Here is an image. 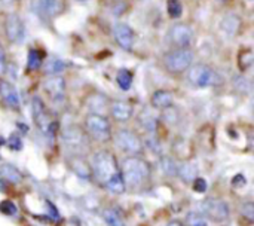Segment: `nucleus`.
<instances>
[{
  "instance_id": "nucleus-1",
  "label": "nucleus",
  "mask_w": 254,
  "mask_h": 226,
  "mask_svg": "<svg viewBox=\"0 0 254 226\" xmlns=\"http://www.w3.org/2000/svg\"><path fill=\"white\" fill-rule=\"evenodd\" d=\"M89 168H91V177H94V180L109 192L121 195L127 191L119 170V164L112 152L109 151L95 152L91 156Z\"/></svg>"
},
{
  "instance_id": "nucleus-37",
  "label": "nucleus",
  "mask_w": 254,
  "mask_h": 226,
  "mask_svg": "<svg viewBox=\"0 0 254 226\" xmlns=\"http://www.w3.org/2000/svg\"><path fill=\"white\" fill-rule=\"evenodd\" d=\"M46 204H48V207H49V212H51V215H54V218H55V219H58V218H60V215H58V212H57L55 206H52L51 203H46Z\"/></svg>"
},
{
  "instance_id": "nucleus-31",
  "label": "nucleus",
  "mask_w": 254,
  "mask_h": 226,
  "mask_svg": "<svg viewBox=\"0 0 254 226\" xmlns=\"http://www.w3.org/2000/svg\"><path fill=\"white\" fill-rule=\"evenodd\" d=\"M241 215L243 218H246L249 222H253L254 221V204L252 201H246L243 206H241Z\"/></svg>"
},
{
  "instance_id": "nucleus-32",
  "label": "nucleus",
  "mask_w": 254,
  "mask_h": 226,
  "mask_svg": "<svg viewBox=\"0 0 254 226\" xmlns=\"http://www.w3.org/2000/svg\"><path fill=\"white\" fill-rule=\"evenodd\" d=\"M0 210H1L4 215H9V216L16 215V206H15L12 201H9V200H4V201L0 203Z\"/></svg>"
},
{
  "instance_id": "nucleus-11",
  "label": "nucleus",
  "mask_w": 254,
  "mask_h": 226,
  "mask_svg": "<svg viewBox=\"0 0 254 226\" xmlns=\"http://www.w3.org/2000/svg\"><path fill=\"white\" fill-rule=\"evenodd\" d=\"M43 89L54 103H61L65 95V80L61 76H51L43 82Z\"/></svg>"
},
{
  "instance_id": "nucleus-19",
  "label": "nucleus",
  "mask_w": 254,
  "mask_h": 226,
  "mask_svg": "<svg viewBox=\"0 0 254 226\" xmlns=\"http://www.w3.org/2000/svg\"><path fill=\"white\" fill-rule=\"evenodd\" d=\"M0 177L10 185H19L24 179L22 173L12 164H1L0 165Z\"/></svg>"
},
{
  "instance_id": "nucleus-17",
  "label": "nucleus",
  "mask_w": 254,
  "mask_h": 226,
  "mask_svg": "<svg viewBox=\"0 0 254 226\" xmlns=\"http://www.w3.org/2000/svg\"><path fill=\"white\" fill-rule=\"evenodd\" d=\"M173 103H174V94L167 89H159V91L153 92V95L150 98V104L158 110H165V109L171 107Z\"/></svg>"
},
{
  "instance_id": "nucleus-21",
  "label": "nucleus",
  "mask_w": 254,
  "mask_h": 226,
  "mask_svg": "<svg viewBox=\"0 0 254 226\" xmlns=\"http://www.w3.org/2000/svg\"><path fill=\"white\" fill-rule=\"evenodd\" d=\"M71 167H73V170L76 171V174H77V176H80L82 179H88V177H91V168H89V164H88L85 159H82L79 155L73 156V159H71Z\"/></svg>"
},
{
  "instance_id": "nucleus-4",
  "label": "nucleus",
  "mask_w": 254,
  "mask_h": 226,
  "mask_svg": "<svg viewBox=\"0 0 254 226\" xmlns=\"http://www.w3.org/2000/svg\"><path fill=\"white\" fill-rule=\"evenodd\" d=\"M85 134L97 143H107L112 140V125L106 116L89 113L83 121Z\"/></svg>"
},
{
  "instance_id": "nucleus-29",
  "label": "nucleus",
  "mask_w": 254,
  "mask_h": 226,
  "mask_svg": "<svg viewBox=\"0 0 254 226\" xmlns=\"http://www.w3.org/2000/svg\"><path fill=\"white\" fill-rule=\"evenodd\" d=\"M167 9H168V15L171 18H180L183 13V4L180 0H168L167 1Z\"/></svg>"
},
{
  "instance_id": "nucleus-33",
  "label": "nucleus",
  "mask_w": 254,
  "mask_h": 226,
  "mask_svg": "<svg viewBox=\"0 0 254 226\" xmlns=\"http://www.w3.org/2000/svg\"><path fill=\"white\" fill-rule=\"evenodd\" d=\"M192 188H193V191H195V192L204 194V192L207 191L208 185H207V182H205L202 177H196V179L192 182Z\"/></svg>"
},
{
  "instance_id": "nucleus-39",
  "label": "nucleus",
  "mask_w": 254,
  "mask_h": 226,
  "mask_svg": "<svg viewBox=\"0 0 254 226\" xmlns=\"http://www.w3.org/2000/svg\"><path fill=\"white\" fill-rule=\"evenodd\" d=\"M1 3H4V4H10V3H13L15 0H0Z\"/></svg>"
},
{
  "instance_id": "nucleus-5",
  "label": "nucleus",
  "mask_w": 254,
  "mask_h": 226,
  "mask_svg": "<svg viewBox=\"0 0 254 226\" xmlns=\"http://www.w3.org/2000/svg\"><path fill=\"white\" fill-rule=\"evenodd\" d=\"M193 52L189 48L171 49L162 58V66L170 75H182L192 66Z\"/></svg>"
},
{
  "instance_id": "nucleus-30",
  "label": "nucleus",
  "mask_w": 254,
  "mask_h": 226,
  "mask_svg": "<svg viewBox=\"0 0 254 226\" xmlns=\"http://www.w3.org/2000/svg\"><path fill=\"white\" fill-rule=\"evenodd\" d=\"M186 226H208L207 221L202 215L196 213V212H190L186 216Z\"/></svg>"
},
{
  "instance_id": "nucleus-12",
  "label": "nucleus",
  "mask_w": 254,
  "mask_h": 226,
  "mask_svg": "<svg viewBox=\"0 0 254 226\" xmlns=\"http://www.w3.org/2000/svg\"><path fill=\"white\" fill-rule=\"evenodd\" d=\"M63 143L71 149V151H79L85 146L88 136L85 134V131H82L79 127H68L64 130L63 133Z\"/></svg>"
},
{
  "instance_id": "nucleus-25",
  "label": "nucleus",
  "mask_w": 254,
  "mask_h": 226,
  "mask_svg": "<svg viewBox=\"0 0 254 226\" xmlns=\"http://www.w3.org/2000/svg\"><path fill=\"white\" fill-rule=\"evenodd\" d=\"M42 67V55L40 51L31 48L27 55V70L28 72H36Z\"/></svg>"
},
{
  "instance_id": "nucleus-18",
  "label": "nucleus",
  "mask_w": 254,
  "mask_h": 226,
  "mask_svg": "<svg viewBox=\"0 0 254 226\" xmlns=\"http://www.w3.org/2000/svg\"><path fill=\"white\" fill-rule=\"evenodd\" d=\"M109 106H110V103H109L107 97L103 95V94H94L88 100V107L92 112V115L104 116V113L109 112Z\"/></svg>"
},
{
  "instance_id": "nucleus-38",
  "label": "nucleus",
  "mask_w": 254,
  "mask_h": 226,
  "mask_svg": "<svg viewBox=\"0 0 254 226\" xmlns=\"http://www.w3.org/2000/svg\"><path fill=\"white\" fill-rule=\"evenodd\" d=\"M167 226H185L180 221H171V222H168Z\"/></svg>"
},
{
  "instance_id": "nucleus-8",
  "label": "nucleus",
  "mask_w": 254,
  "mask_h": 226,
  "mask_svg": "<svg viewBox=\"0 0 254 226\" xmlns=\"http://www.w3.org/2000/svg\"><path fill=\"white\" fill-rule=\"evenodd\" d=\"M204 215L214 222H225L229 219L231 209L229 204L220 198H207L202 201Z\"/></svg>"
},
{
  "instance_id": "nucleus-9",
  "label": "nucleus",
  "mask_w": 254,
  "mask_h": 226,
  "mask_svg": "<svg viewBox=\"0 0 254 226\" xmlns=\"http://www.w3.org/2000/svg\"><path fill=\"white\" fill-rule=\"evenodd\" d=\"M4 31H6V37L10 43H21L25 37V25L22 22V19L19 18V15L16 13H10L6 18L4 22Z\"/></svg>"
},
{
  "instance_id": "nucleus-34",
  "label": "nucleus",
  "mask_w": 254,
  "mask_h": 226,
  "mask_svg": "<svg viewBox=\"0 0 254 226\" xmlns=\"http://www.w3.org/2000/svg\"><path fill=\"white\" fill-rule=\"evenodd\" d=\"M7 146L12 149V151H21V148H22V142H21V139L18 137V136H10L9 137V140H7Z\"/></svg>"
},
{
  "instance_id": "nucleus-6",
  "label": "nucleus",
  "mask_w": 254,
  "mask_h": 226,
  "mask_svg": "<svg viewBox=\"0 0 254 226\" xmlns=\"http://www.w3.org/2000/svg\"><path fill=\"white\" fill-rule=\"evenodd\" d=\"M188 80L196 88H207V86L217 85L220 80V76L210 66L199 63L188 69Z\"/></svg>"
},
{
  "instance_id": "nucleus-36",
  "label": "nucleus",
  "mask_w": 254,
  "mask_h": 226,
  "mask_svg": "<svg viewBox=\"0 0 254 226\" xmlns=\"http://www.w3.org/2000/svg\"><path fill=\"white\" fill-rule=\"evenodd\" d=\"M6 70V55H4V51L0 48V75H3Z\"/></svg>"
},
{
  "instance_id": "nucleus-13",
  "label": "nucleus",
  "mask_w": 254,
  "mask_h": 226,
  "mask_svg": "<svg viewBox=\"0 0 254 226\" xmlns=\"http://www.w3.org/2000/svg\"><path fill=\"white\" fill-rule=\"evenodd\" d=\"M113 34H115V39L118 42V45L125 49V51H131L132 46H134V31L132 28L125 24V22H116L115 27H113Z\"/></svg>"
},
{
  "instance_id": "nucleus-7",
  "label": "nucleus",
  "mask_w": 254,
  "mask_h": 226,
  "mask_svg": "<svg viewBox=\"0 0 254 226\" xmlns=\"http://www.w3.org/2000/svg\"><path fill=\"white\" fill-rule=\"evenodd\" d=\"M193 30L189 24L185 22H176L170 27L165 40L170 46H173L174 49H183V48H189L190 43L193 42Z\"/></svg>"
},
{
  "instance_id": "nucleus-40",
  "label": "nucleus",
  "mask_w": 254,
  "mask_h": 226,
  "mask_svg": "<svg viewBox=\"0 0 254 226\" xmlns=\"http://www.w3.org/2000/svg\"><path fill=\"white\" fill-rule=\"evenodd\" d=\"M79 1H86V0H79Z\"/></svg>"
},
{
  "instance_id": "nucleus-23",
  "label": "nucleus",
  "mask_w": 254,
  "mask_h": 226,
  "mask_svg": "<svg viewBox=\"0 0 254 226\" xmlns=\"http://www.w3.org/2000/svg\"><path fill=\"white\" fill-rule=\"evenodd\" d=\"M177 176L182 177V180L190 183L196 179V165L192 164V162H185L179 167V171H177Z\"/></svg>"
},
{
  "instance_id": "nucleus-26",
  "label": "nucleus",
  "mask_w": 254,
  "mask_h": 226,
  "mask_svg": "<svg viewBox=\"0 0 254 226\" xmlns=\"http://www.w3.org/2000/svg\"><path fill=\"white\" fill-rule=\"evenodd\" d=\"M116 82L122 91H128L132 85V73L128 69H121L116 75Z\"/></svg>"
},
{
  "instance_id": "nucleus-20",
  "label": "nucleus",
  "mask_w": 254,
  "mask_h": 226,
  "mask_svg": "<svg viewBox=\"0 0 254 226\" xmlns=\"http://www.w3.org/2000/svg\"><path fill=\"white\" fill-rule=\"evenodd\" d=\"M240 27H241V19L238 15L235 13H229L223 18L222 21V30L223 33H226L229 37H234L235 34H238L240 31Z\"/></svg>"
},
{
  "instance_id": "nucleus-3",
  "label": "nucleus",
  "mask_w": 254,
  "mask_h": 226,
  "mask_svg": "<svg viewBox=\"0 0 254 226\" xmlns=\"http://www.w3.org/2000/svg\"><path fill=\"white\" fill-rule=\"evenodd\" d=\"M113 143L118 151L127 156H140L144 152V143L134 131L127 128H119L113 136Z\"/></svg>"
},
{
  "instance_id": "nucleus-24",
  "label": "nucleus",
  "mask_w": 254,
  "mask_h": 226,
  "mask_svg": "<svg viewBox=\"0 0 254 226\" xmlns=\"http://www.w3.org/2000/svg\"><path fill=\"white\" fill-rule=\"evenodd\" d=\"M65 69V63L60 58H52L49 60L45 67H43V72L48 75V76H58L63 70Z\"/></svg>"
},
{
  "instance_id": "nucleus-35",
  "label": "nucleus",
  "mask_w": 254,
  "mask_h": 226,
  "mask_svg": "<svg viewBox=\"0 0 254 226\" xmlns=\"http://www.w3.org/2000/svg\"><path fill=\"white\" fill-rule=\"evenodd\" d=\"M232 185H234L235 188H243V186H246V185H247L246 176H244V174H237V176L232 179Z\"/></svg>"
},
{
  "instance_id": "nucleus-28",
  "label": "nucleus",
  "mask_w": 254,
  "mask_h": 226,
  "mask_svg": "<svg viewBox=\"0 0 254 226\" xmlns=\"http://www.w3.org/2000/svg\"><path fill=\"white\" fill-rule=\"evenodd\" d=\"M140 125L143 127V130L146 133H155L158 130V119L153 116V115H149V113H143L140 116Z\"/></svg>"
},
{
  "instance_id": "nucleus-10",
  "label": "nucleus",
  "mask_w": 254,
  "mask_h": 226,
  "mask_svg": "<svg viewBox=\"0 0 254 226\" xmlns=\"http://www.w3.org/2000/svg\"><path fill=\"white\" fill-rule=\"evenodd\" d=\"M61 0H33L31 10L40 18H54L63 12Z\"/></svg>"
},
{
  "instance_id": "nucleus-14",
  "label": "nucleus",
  "mask_w": 254,
  "mask_h": 226,
  "mask_svg": "<svg viewBox=\"0 0 254 226\" xmlns=\"http://www.w3.org/2000/svg\"><path fill=\"white\" fill-rule=\"evenodd\" d=\"M31 110H33V119L37 124V127L46 134L49 127H51V121L48 119V110L42 101V98L39 95H34L31 100Z\"/></svg>"
},
{
  "instance_id": "nucleus-22",
  "label": "nucleus",
  "mask_w": 254,
  "mask_h": 226,
  "mask_svg": "<svg viewBox=\"0 0 254 226\" xmlns=\"http://www.w3.org/2000/svg\"><path fill=\"white\" fill-rule=\"evenodd\" d=\"M103 219H104V222L109 226H125L122 215L116 209H113V207L106 209L103 212Z\"/></svg>"
},
{
  "instance_id": "nucleus-27",
  "label": "nucleus",
  "mask_w": 254,
  "mask_h": 226,
  "mask_svg": "<svg viewBox=\"0 0 254 226\" xmlns=\"http://www.w3.org/2000/svg\"><path fill=\"white\" fill-rule=\"evenodd\" d=\"M161 168H162V173L165 176H168V177H176L177 171H179V165L170 156H162L161 158Z\"/></svg>"
},
{
  "instance_id": "nucleus-16",
  "label": "nucleus",
  "mask_w": 254,
  "mask_h": 226,
  "mask_svg": "<svg viewBox=\"0 0 254 226\" xmlns=\"http://www.w3.org/2000/svg\"><path fill=\"white\" fill-rule=\"evenodd\" d=\"M109 113L113 116V119H116L118 122H128L132 115H134V107L132 104H129L128 101H112L109 106Z\"/></svg>"
},
{
  "instance_id": "nucleus-2",
  "label": "nucleus",
  "mask_w": 254,
  "mask_h": 226,
  "mask_svg": "<svg viewBox=\"0 0 254 226\" xmlns=\"http://www.w3.org/2000/svg\"><path fill=\"white\" fill-rule=\"evenodd\" d=\"M127 189L140 191L147 186L152 177V168L147 161L140 156H125L119 165Z\"/></svg>"
},
{
  "instance_id": "nucleus-15",
  "label": "nucleus",
  "mask_w": 254,
  "mask_h": 226,
  "mask_svg": "<svg viewBox=\"0 0 254 226\" xmlns=\"http://www.w3.org/2000/svg\"><path fill=\"white\" fill-rule=\"evenodd\" d=\"M0 97L3 100V103L13 109V110H19L21 107V97H19V92L18 89L7 80H0Z\"/></svg>"
}]
</instances>
